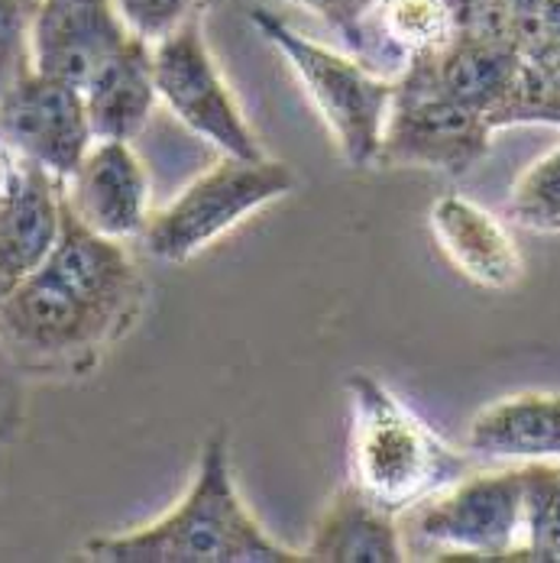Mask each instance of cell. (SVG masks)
I'll use <instances>...</instances> for the list:
<instances>
[{
  "mask_svg": "<svg viewBox=\"0 0 560 563\" xmlns=\"http://www.w3.org/2000/svg\"><path fill=\"white\" fill-rule=\"evenodd\" d=\"M305 561L321 563H402L411 561L398 515L370 503L353 483H343L318 515Z\"/></svg>",
  "mask_w": 560,
  "mask_h": 563,
  "instance_id": "cell-15",
  "label": "cell"
},
{
  "mask_svg": "<svg viewBox=\"0 0 560 563\" xmlns=\"http://www.w3.org/2000/svg\"><path fill=\"white\" fill-rule=\"evenodd\" d=\"M347 473L370 503L405 515L470 473V453L453 451L373 373L347 376Z\"/></svg>",
  "mask_w": 560,
  "mask_h": 563,
  "instance_id": "cell-3",
  "label": "cell"
},
{
  "mask_svg": "<svg viewBox=\"0 0 560 563\" xmlns=\"http://www.w3.org/2000/svg\"><path fill=\"white\" fill-rule=\"evenodd\" d=\"M95 140L133 143L160 104L153 78V46L133 36L81 91Z\"/></svg>",
  "mask_w": 560,
  "mask_h": 563,
  "instance_id": "cell-17",
  "label": "cell"
},
{
  "mask_svg": "<svg viewBox=\"0 0 560 563\" xmlns=\"http://www.w3.org/2000/svg\"><path fill=\"white\" fill-rule=\"evenodd\" d=\"M113 7L130 26V33L153 46L178 26L205 20L211 0H113Z\"/></svg>",
  "mask_w": 560,
  "mask_h": 563,
  "instance_id": "cell-22",
  "label": "cell"
},
{
  "mask_svg": "<svg viewBox=\"0 0 560 563\" xmlns=\"http://www.w3.org/2000/svg\"><path fill=\"white\" fill-rule=\"evenodd\" d=\"M515 123H551L560 126V62L554 58H525L515 78L512 95L505 98L493 126H515Z\"/></svg>",
  "mask_w": 560,
  "mask_h": 563,
  "instance_id": "cell-20",
  "label": "cell"
},
{
  "mask_svg": "<svg viewBox=\"0 0 560 563\" xmlns=\"http://www.w3.org/2000/svg\"><path fill=\"white\" fill-rule=\"evenodd\" d=\"M493 133L496 130L483 113L450 101L421 71L405 68L395 78L393 111L376 166H411L460 178L490 153Z\"/></svg>",
  "mask_w": 560,
  "mask_h": 563,
  "instance_id": "cell-7",
  "label": "cell"
},
{
  "mask_svg": "<svg viewBox=\"0 0 560 563\" xmlns=\"http://www.w3.org/2000/svg\"><path fill=\"white\" fill-rule=\"evenodd\" d=\"M153 78L160 101L195 136L221 150V156L263 159L266 150L240 111L230 85L205 43L201 20L178 26L153 43Z\"/></svg>",
  "mask_w": 560,
  "mask_h": 563,
  "instance_id": "cell-8",
  "label": "cell"
},
{
  "mask_svg": "<svg viewBox=\"0 0 560 563\" xmlns=\"http://www.w3.org/2000/svg\"><path fill=\"white\" fill-rule=\"evenodd\" d=\"M85 554L105 563H305L301 551L270 538L240 499L224 428L205 441L185 496L166 515L123 534L91 538Z\"/></svg>",
  "mask_w": 560,
  "mask_h": 563,
  "instance_id": "cell-2",
  "label": "cell"
},
{
  "mask_svg": "<svg viewBox=\"0 0 560 563\" xmlns=\"http://www.w3.org/2000/svg\"><path fill=\"white\" fill-rule=\"evenodd\" d=\"M292 3L315 13L321 23H328L337 36L350 46V53L360 56L363 23H366L370 10L376 7V0H292Z\"/></svg>",
  "mask_w": 560,
  "mask_h": 563,
  "instance_id": "cell-23",
  "label": "cell"
},
{
  "mask_svg": "<svg viewBox=\"0 0 560 563\" xmlns=\"http://www.w3.org/2000/svg\"><path fill=\"white\" fill-rule=\"evenodd\" d=\"M525 541L521 561L560 563V460L521 463Z\"/></svg>",
  "mask_w": 560,
  "mask_h": 563,
  "instance_id": "cell-18",
  "label": "cell"
},
{
  "mask_svg": "<svg viewBox=\"0 0 560 563\" xmlns=\"http://www.w3.org/2000/svg\"><path fill=\"white\" fill-rule=\"evenodd\" d=\"M30 40L33 71L85 91L133 33L113 0H40Z\"/></svg>",
  "mask_w": 560,
  "mask_h": 563,
  "instance_id": "cell-10",
  "label": "cell"
},
{
  "mask_svg": "<svg viewBox=\"0 0 560 563\" xmlns=\"http://www.w3.org/2000/svg\"><path fill=\"white\" fill-rule=\"evenodd\" d=\"M62 191L81 224L120 243L140 236L150 221V178L123 140H95Z\"/></svg>",
  "mask_w": 560,
  "mask_h": 563,
  "instance_id": "cell-11",
  "label": "cell"
},
{
  "mask_svg": "<svg viewBox=\"0 0 560 563\" xmlns=\"http://www.w3.org/2000/svg\"><path fill=\"white\" fill-rule=\"evenodd\" d=\"M428 227L441 253L470 282L505 291L525 276V263L508 227L483 205L463 195H444L431 205Z\"/></svg>",
  "mask_w": 560,
  "mask_h": 563,
  "instance_id": "cell-13",
  "label": "cell"
},
{
  "mask_svg": "<svg viewBox=\"0 0 560 563\" xmlns=\"http://www.w3.org/2000/svg\"><path fill=\"white\" fill-rule=\"evenodd\" d=\"M58 227L62 178L17 156L13 181L0 195V298L46 263Z\"/></svg>",
  "mask_w": 560,
  "mask_h": 563,
  "instance_id": "cell-12",
  "label": "cell"
},
{
  "mask_svg": "<svg viewBox=\"0 0 560 563\" xmlns=\"http://www.w3.org/2000/svg\"><path fill=\"white\" fill-rule=\"evenodd\" d=\"M503 214L531 233H560V143L521 172Z\"/></svg>",
  "mask_w": 560,
  "mask_h": 563,
  "instance_id": "cell-19",
  "label": "cell"
},
{
  "mask_svg": "<svg viewBox=\"0 0 560 563\" xmlns=\"http://www.w3.org/2000/svg\"><path fill=\"white\" fill-rule=\"evenodd\" d=\"M17 421V395L13 386L0 376V434H7Z\"/></svg>",
  "mask_w": 560,
  "mask_h": 563,
  "instance_id": "cell-25",
  "label": "cell"
},
{
  "mask_svg": "<svg viewBox=\"0 0 560 563\" xmlns=\"http://www.w3.org/2000/svg\"><path fill=\"white\" fill-rule=\"evenodd\" d=\"M292 188L295 172L279 159L221 156L211 169L195 175L166 208L150 214L140 243L160 263H185Z\"/></svg>",
  "mask_w": 560,
  "mask_h": 563,
  "instance_id": "cell-5",
  "label": "cell"
},
{
  "mask_svg": "<svg viewBox=\"0 0 560 563\" xmlns=\"http://www.w3.org/2000/svg\"><path fill=\"white\" fill-rule=\"evenodd\" d=\"M515 40L525 58L560 62V0H538L535 13L515 30Z\"/></svg>",
  "mask_w": 560,
  "mask_h": 563,
  "instance_id": "cell-24",
  "label": "cell"
},
{
  "mask_svg": "<svg viewBox=\"0 0 560 563\" xmlns=\"http://www.w3.org/2000/svg\"><path fill=\"white\" fill-rule=\"evenodd\" d=\"M40 0H0V98L33 71V16Z\"/></svg>",
  "mask_w": 560,
  "mask_h": 563,
  "instance_id": "cell-21",
  "label": "cell"
},
{
  "mask_svg": "<svg viewBox=\"0 0 560 563\" xmlns=\"http://www.w3.org/2000/svg\"><path fill=\"white\" fill-rule=\"evenodd\" d=\"M411 541L441 561H521L525 479L521 466L466 473L408 508Z\"/></svg>",
  "mask_w": 560,
  "mask_h": 563,
  "instance_id": "cell-6",
  "label": "cell"
},
{
  "mask_svg": "<svg viewBox=\"0 0 560 563\" xmlns=\"http://www.w3.org/2000/svg\"><path fill=\"white\" fill-rule=\"evenodd\" d=\"M0 140L17 156L65 181L95 143L85 95L65 81L30 71L0 98Z\"/></svg>",
  "mask_w": 560,
  "mask_h": 563,
  "instance_id": "cell-9",
  "label": "cell"
},
{
  "mask_svg": "<svg viewBox=\"0 0 560 563\" xmlns=\"http://www.w3.org/2000/svg\"><path fill=\"white\" fill-rule=\"evenodd\" d=\"M250 23L288 62L315 111L328 123L343 163L353 169L376 166L383 130L393 111L395 78L380 75L356 56H343L301 36L270 7H253Z\"/></svg>",
  "mask_w": 560,
  "mask_h": 563,
  "instance_id": "cell-4",
  "label": "cell"
},
{
  "mask_svg": "<svg viewBox=\"0 0 560 563\" xmlns=\"http://www.w3.org/2000/svg\"><path fill=\"white\" fill-rule=\"evenodd\" d=\"M463 451L505 466L560 460V393H515L490 401L473 415Z\"/></svg>",
  "mask_w": 560,
  "mask_h": 563,
  "instance_id": "cell-14",
  "label": "cell"
},
{
  "mask_svg": "<svg viewBox=\"0 0 560 563\" xmlns=\"http://www.w3.org/2000/svg\"><path fill=\"white\" fill-rule=\"evenodd\" d=\"M457 30L450 0H376L356 58L386 78H398L408 62L438 56Z\"/></svg>",
  "mask_w": 560,
  "mask_h": 563,
  "instance_id": "cell-16",
  "label": "cell"
},
{
  "mask_svg": "<svg viewBox=\"0 0 560 563\" xmlns=\"http://www.w3.org/2000/svg\"><path fill=\"white\" fill-rule=\"evenodd\" d=\"M143 301L127 246L81 224L62 191L53 253L0 298V346L23 369L81 373L136 324Z\"/></svg>",
  "mask_w": 560,
  "mask_h": 563,
  "instance_id": "cell-1",
  "label": "cell"
},
{
  "mask_svg": "<svg viewBox=\"0 0 560 563\" xmlns=\"http://www.w3.org/2000/svg\"><path fill=\"white\" fill-rule=\"evenodd\" d=\"M13 172H17V153L0 140V195L10 188V181H13Z\"/></svg>",
  "mask_w": 560,
  "mask_h": 563,
  "instance_id": "cell-26",
  "label": "cell"
}]
</instances>
